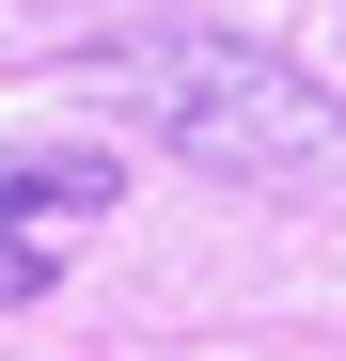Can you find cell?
<instances>
[{
    "mask_svg": "<svg viewBox=\"0 0 346 361\" xmlns=\"http://www.w3.org/2000/svg\"><path fill=\"white\" fill-rule=\"evenodd\" d=\"M79 94L126 110L142 142H173L189 173L252 189V204H346V94L299 79V63L252 47V32H189V16L95 32V47H79Z\"/></svg>",
    "mask_w": 346,
    "mask_h": 361,
    "instance_id": "1",
    "label": "cell"
},
{
    "mask_svg": "<svg viewBox=\"0 0 346 361\" xmlns=\"http://www.w3.org/2000/svg\"><path fill=\"white\" fill-rule=\"evenodd\" d=\"M126 204V157H95V142H64V157H0V314H32L47 283H64V252Z\"/></svg>",
    "mask_w": 346,
    "mask_h": 361,
    "instance_id": "2",
    "label": "cell"
}]
</instances>
